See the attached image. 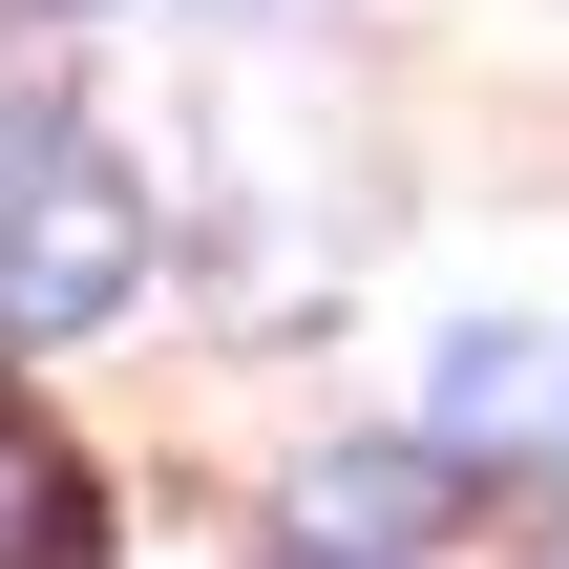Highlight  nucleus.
<instances>
[{"label": "nucleus", "instance_id": "f257e3e1", "mask_svg": "<svg viewBox=\"0 0 569 569\" xmlns=\"http://www.w3.org/2000/svg\"><path fill=\"white\" fill-rule=\"evenodd\" d=\"M127 296H148V169L42 148V169L0 190V338H106Z\"/></svg>", "mask_w": 569, "mask_h": 569}, {"label": "nucleus", "instance_id": "f03ea898", "mask_svg": "<svg viewBox=\"0 0 569 569\" xmlns=\"http://www.w3.org/2000/svg\"><path fill=\"white\" fill-rule=\"evenodd\" d=\"M549 422H569V338L465 317V338H443V380H422V443H443V465H507V443H549Z\"/></svg>", "mask_w": 569, "mask_h": 569}, {"label": "nucleus", "instance_id": "7ed1b4c3", "mask_svg": "<svg viewBox=\"0 0 569 569\" xmlns=\"http://www.w3.org/2000/svg\"><path fill=\"white\" fill-rule=\"evenodd\" d=\"M443 486H465L443 443H338V465L296 486V549H317V569H401V549H443V528H465Z\"/></svg>", "mask_w": 569, "mask_h": 569}, {"label": "nucleus", "instance_id": "20e7f679", "mask_svg": "<svg viewBox=\"0 0 569 569\" xmlns=\"http://www.w3.org/2000/svg\"><path fill=\"white\" fill-rule=\"evenodd\" d=\"M0 569H84V465L0 401Z\"/></svg>", "mask_w": 569, "mask_h": 569}, {"label": "nucleus", "instance_id": "39448f33", "mask_svg": "<svg viewBox=\"0 0 569 569\" xmlns=\"http://www.w3.org/2000/svg\"><path fill=\"white\" fill-rule=\"evenodd\" d=\"M549 569H569V507H549Z\"/></svg>", "mask_w": 569, "mask_h": 569}]
</instances>
